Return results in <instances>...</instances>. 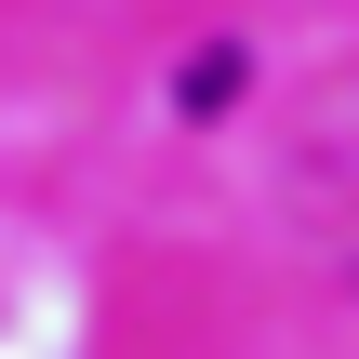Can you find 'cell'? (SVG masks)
Listing matches in <instances>:
<instances>
[{"instance_id":"cell-1","label":"cell","mask_w":359,"mask_h":359,"mask_svg":"<svg viewBox=\"0 0 359 359\" xmlns=\"http://www.w3.org/2000/svg\"><path fill=\"white\" fill-rule=\"evenodd\" d=\"M226 93H240V53H200V67H187V107H200V120H213V107H226Z\"/></svg>"}]
</instances>
